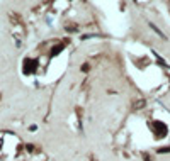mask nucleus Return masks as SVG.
Returning <instances> with one entry per match:
<instances>
[{
  "label": "nucleus",
  "mask_w": 170,
  "mask_h": 161,
  "mask_svg": "<svg viewBox=\"0 0 170 161\" xmlns=\"http://www.w3.org/2000/svg\"><path fill=\"white\" fill-rule=\"evenodd\" d=\"M61 49H63V44H60V46H56V48H53V51H51V56H56L58 53L61 51Z\"/></svg>",
  "instance_id": "nucleus-3"
},
{
  "label": "nucleus",
  "mask_w": 170,
  "mask_h": 161,
  "mask_svg": "<svg viewBox=\"0 0 170 161\" xmlns=\"http://www.w3.org/2000/svg\"><path fill=\"white\" fill-rule=\"evenodd\" d=\"M151 129L155 131L157 137H163V136L167 134V126H165L163 122H160V120H153V124H151Z\"/></svg>",
  "instance_id": "nucleus-1"
},
{
  "label": "nucleus",
  "mask_w": 170,
  "mask_h": 161,
  "mask_svg": "<svg viewBox=\"0 0 170 161\" xmlns=\"http://www.w3.org/2000/svg\"><path fill=\"white\" fill-rule=\"evenodd\" d=\"M36 64H38L36 59H26V61H24V73H34Z\"/></svg>",
  "instance_id": "nucleus-2"
},
{
  "label": "nucleus",
  "mask_w": 170,
  "mask_h": 161,
  "mask_svg": "<svg viewBox=\"0 0 170 161\" xmlns=\"http://www.w3.org/2000/svg\"><path fill=\"white\" fill-rule=\"evenodd\" d=\"M165 151H170V148H162L160 149V153H165Z\"/></svg>",
  "instance_id": "nucleus-4"
}]
</instances>
